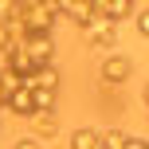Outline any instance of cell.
<instances>
[{"instance_id": "cell-8", "label": "cell", "mask_w": 149, "mask_h": 149, "mask_svg": "<svg viewBox=\"0 0 149 149\" xmlns=\"http://www.w3.org/2000/svg\"><path fill=\"white\" fill-rule=\"evenodd\" d=\"M126 141H130L126 130H102V134H98V145L102 149H126Z\"/></svg>"}, {"instance_id": "cell-15", "label": "cell", "mask_w": 149, "mask_h": 149, "mask_svg": "<svg viewBox=\"0 0 149 149\" xmlns=\"http://www.w3.org/2000/svg\"><path fill=\"white\" fill-rule=\"evenodd\" d=\"M134 4H137V0H134Z\"/></svg>"}, {"instance_id": "cell-2", "label": "cell", "mask_w": 149, "mask_h": 149, "mask_svg": "<svg viewBox=\"0 0 149 149\" xmlns=\"http://www.w3.org/2000/svg\"><path fill=\"white\" fill-rule=\"evenodd\" d=\"M24 86H28V90H59V71H55V63L36 67L28 79H24Z\"/></svg>"}, {"instance_id": "cell-14", "label": "cell", "mask_w": 149, "mask_h": 149, "mask_svg": "<svg viewBox=\"0 0 149 149\" xmlns=\"http://www.w3.org/2000/svg\"><path fill=\"white\" fill-rule=\"evenodd\" d=\"M0 110H4V90H0Z\"/></svg>"}, {"instance_id": "cell-4", "label": "cell", "mask_w": 149, "mask_h": 149, "mask_svg": "<svg viewBox=\"0 0 149 149\" xmlns=\"http://www.w3.org/2000/svg\"><path fill=\"white\" fill-rule=\"evenodd\" d=\"M114 28H118V24H110L106 16H98V12H94V20H90V24H86L82 31H86V39H90V43L114 47Z\"/></svg>"}, {"instance_id": "cell-3", "label": "cell", "mask_w": 149, "mask_h": 149, "mask_svg": "<svg viewBox=\"0 0 149 149\" xmlns=\"http://www.w3.org/2000/svg\"><path fill=\"white\" fill-rule=\"evenodd\" d=\"M4 110H12L16 118H31V114H36V102H31V90L24 86V82H20V86H16L12 94L4 98Z\"/></svg>"}, {"instance_id": "cell-10", "label": "cell", "mask_w": 149, "mask_h": 149, "mask_svg": "<svg viewBox=\"0 0 149 149\" xmlns=\"http://www.w3.org/2000/svg\"><path fill=\"white\" fill-rule=\"evenodd\" d=\"M20 20V0H0V24Z\"/></svg>"}, {"instance_id": "cell-11", "label": "cell", "mask_w": 149, "mask_h": 149, "mask_svg": "<svg viewBox=\"0 0 149 149\" xmlns=\"http://www.w3.org/2000/svg\"><path fill=\"white\" fill-rule=\"evenodd\" d=\"M134 24H137V31H141V36H149V8L134 16Z\"/></svg>"}, {"instance_id": "cell-9", "label": "cell", "mask_w": 149, "mask_h": 149, "mask_svg": "<svg viewBox=\"0 0 149 149\" xmlns=\"http://www.w3.org/2000/svg\"><path fill=\"white\" fill-rule=\"evenodd\" d=\"M55 98H59V90H31L36 114H47V110H55Z\"/></svg>"}, {"instance_id": "cell-6", "label": "cell", "mask_w": 149, "mask_h": 149, "mask_svg": "<svg viewBox=\"0 0 149 149\" xmlns=\"http://www.w3.org/2000/svg\"><path fill=\"white\" fill-rule=\"evenodd\" d=\"M31 122H36V141H47V137H55L59 134V118H55V110H47V114H31Z\"/></svg>"}, {"instance_id": "cell-1", "label": "cell", "mask_w": 149, "mask_h": 149, "mask_svg": "<svg viewBox=\"0 0 149 149\" xmlns=\"http://www.w3.org/2000/svg\"><path fill=\"white\" fill-rule=\"evenodd\" d=\"M24 51H28V59L36 63V67H43V63L55 59V39L47 36V31H28V39H24Z\"/></svg>"}, {"instance_id": "cell-12", "label": "cell", "mask_w": 149, "mask_h": 149, "mask_svg": "<svg viewBox=\"0 0 149 149\" xmlns=\"http://www.w3.org/2000/svg\"><path fill=\"white\" fill-rule=\"evenodd\" d=\"M16 149H43V141H36V137H20Z\"/></svg>"}, {"instance_id": "cell-5", "label": "cell", "mask_w": 149, "mask_h": 149, "mask_svg": "<svg viewBox=\"0 0 149 149\" xmlns=\"http://www.w3.org/2000/svg\"><path fill=\"white\" fill-rule=\"evenodd\" d=\"M130 71H134V63H130L126 55H106L102 59V79L106 82H126Z\"/></svg>"}, {"instance_id": "cell-13", "label": "cell", "mask_w": 149, "mask_h": 149, "mask_svg": "<svg viewBox=\"0 0 149 149\" xmlns=\"http://www.w3.org/2000/svg\"><path fill=\"white\" fill-rule=\"evenodd\" d=\"M145 106H149V82H145Z\"/></svg>"}, {"instance_id": "cell-7", "label": "cell", "mask_w": 149, "mask_h": 149, "mask_svg": "<svg viewBox=\"0 0 149 149\" xmlns=\"http://www.w3.org/2000/svg\"><path fill=\"white\" fill-rule=\"evenodd\" d=\"M71 149H102V145H98V130H90V126L74 130V134H71Z\"/></svg>"}]
</instances>
